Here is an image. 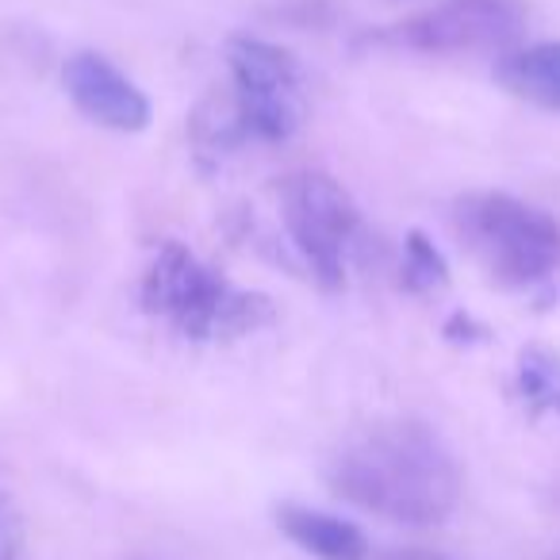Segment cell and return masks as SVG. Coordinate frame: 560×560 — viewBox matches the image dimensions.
<instances>
[{
	"instance_id": "obj_6",
	"label": "cell",
	"mask_w": 560,
	"mask_h": 560,
	"mask_svg": "<svg viewBox=\"0 0 560 560\" xmlns=\"http://www.w3.org/2000/svg\"><path fill=\"white\" fill-rule=\"evenodd\" d=\"M231 93L254 142H289L304 124V78L289 50L234 35L226 43Z\"/></svg>"
},
{
	"instance_id": "obj_1",
	"label": "cell",
	"mask_w": 560,
	"mask_h": 560,
	"mask_svg": "<svg viewBox=\"0 0 560 560\" xmlns=\"http://www.w3.org/2000/svg\"><path fill=\"white\" fill-rule=\"evenodd\" d=\"M327 480L338 499L404 526H438L460 499L450 445L419 419H381L335 450Z\"/></svg>"
},
{
	"instance_id": "obj_8",
	"label": "cell",
	"mask_w": 560,
	"mask_h": 560,
	"mask_svg": "<svg viewBox=\"0 0 560 560\" xmlns=\"http://www.w3.org/2000/svg\"><path fill=\"white\" fill-rule=\"evenodd\" d=\"M277 526L284 529L289 541H296L300 549H307L319 560H369V537L361 534L353 522L335 518V514L312 511V506H280L277 511Z\"/></svg>"
},
{
	"instance_id": "obj_7",
	"label": "cell",
	"mask_w": 560,
	"mask_h": 560,
	"mask_svg": "<svg viewBox=\"0 0 560 560\" xmlns=\"http://www.w3.org/2000/svg\"><path fill=\"white\" fill-rule=\"evenodd\" d=\"M62 85L66 96L73 101V108L85 119H93L96 127L135 135L150 124L147 93L124 70H116L104 55H93V50L73 55L62 70Z\"/></svg>"
},
{
	"instance_id": "obj_11",
	"label": "cell",
	"mask_w": 560,
	"mask_h": 560,
	"mask_svg": "<svg viewBox=\"0 0 560 560\" xmlns=\"http://www.w3.org/2000/svg\"><path fill=\"white\" fill-rule=\"evenodd\" d=\"M518 399L534 419L557 415L560 419V353L545 346H529L518 358Z\"/></svg>"
},
{
	"instance_id": "obj_2",
	"label": "cell",
	"mask_w": 560,
	"mask_h": 560,
	"mask_svg": "<svg viewBox=\"0 0 560 560\" xmlns=\"http://www.w3.org/2000/svg\"><path fill=\"white\" fill-rule=\"evenodd\" d=\"M142 312L165 319L188 342H234L272 327L277 312L261 292L234 289L180 242H162L142 272Z\"/></svg>"
},
{
	"instance_id": "obj_14",
	"label": "cell",
	"mask_w": 560,
	"mask_h": 560,
	"mask_svg": "<svg viewBox=\"0 0 560 560\" xmlns=\"http://www.w3.org/2000/svg\"><path fill=\"white\" fill-rule=\"evenodd\" d=\"M381 560H450V557L434 549H415V545H407V549H388Z\"/></svg>"
},
{
	"instance_id": "obj_3",
	"label": "cell",
	"mask_w": 560,
	"mask_h": 560,
	"mask_svg": "<svg viewBox=\"0 0 560 560\" xmlns=\"http://www.w3.org/2000/svg\"><path fill=\"white\" fill-rule=\"evenodd\" d=\"M453 231L472 261L503 289H529L560 265V223L506 192L460 196Z\"/></svg>"
},
{
	"instance_id": "obj_10",
	"label": "cell",
	"mask_w": 560,
	"mask_h": 560,
	"mask_svg": "<svg viewBox=\"0 0 560 560\" xmlns=\"http://www.w3.org/2000/svg\"><path fill=\"white\" fill-rule=\"evenodd\" d=\"M192 142H196V154L200 158H223V154H234L242 142H254L246 131V119H242L231 85H226L223 93L215 89V93L196 108Z\"/></svg>"
},
{
	"instance_id": "obj_13",
	"label": "cell",
	"mask_w": 560,
	"mask_h": 560,
	"mask_svg": "<svg viewBox=\"0 0 560 560\" xmlns=\"http://www.w3.org/2000/svg\"><path fill=\"white\" fill-rule=\"evenodd\" d=\"M0 560H24V518L4 488H0Z\"/></svg>"
},
{
	"instance_id": "obj_5",
	"label": "cell",
	"mask_w": 560,
	"mask_h": 560,
	"mask_svg": "<svg viewBox=\"0 0 560 560\" xmlns=\"http://www.w3.org/2000/svg\"><path fill=\"white\" fill-rule=\"evenodd\" d=\"M526 27L518 0H442L392 24L369 43L415 55H506Z\"/></svg>"
},
{
	"instance_id": "obj_12",
	"label": "cell",
	"mask_w": 560,
	"mask_h": 560,
	"mask_svg": "<svg viewBox=\"0 0 560 560\" xmlns=\"http://www.w3.org/2000/svg\"><path fill=\"white\" fill-rule=\"evenodd\" d=\"M445 284H450V265L442 249L422 231H411L404 242V289L415 296H430V292H442Z\"/></svg>"
},
{
	"instance_id": "obj_4",
	"label": "cell",
	"mask_w": 560,
	"mask_h": 560,
	"mask_svg": "<svg viewBox=\"0 0 560 560\" xmlns=\"http://www.w3.org/2000/svg\"><path fill=\"white\" fill-rule=\"evenodd\" d=\"M280 219L323 289H342L346 254L361 231V211L353 196L319 170L292 173L280 180Z\"/></svg>"
},
{
	"instance_id": "obj_9",
	"label": "cell",
	"mask_w": 560,
	"mask_h": 560,
	"mask_svg": "<svg viewBox=\"0 0 560 560\" xmlns=\"http://www.w3.org/2000/svg\"><path fill=\"white\" fill-rule=\"evenodd\" d=\"M495 81L518 101L541 112H560V43L514 47L499 55Z\"/></svg>"
}]
</instances>
